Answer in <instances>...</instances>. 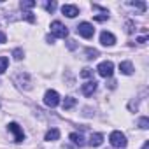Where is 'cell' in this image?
<instances>
[{
    "mask_svg": "<svg viewBox=\"0 0 149 149\" xmlns=\"http://www.w3.org/2000/svg\"><path fill=\"white\" fill-rule=\"evenodd\" d=\"M109 142L112 144V147H118V149L126 147V137H125V133H121V132H112V133L109 135Z\"/></svg>",
    "mask_w": 149,
    "mask_h": 149,
    "instance_id": "cell-1",
    "label": "cell"
},
{
    "mask_svg": "<svg viewBox=\"0 0 149 149\" xmlns=\"http://www.w3.org/2000/svg\"><path fill=\"white\" fill-rule=\"evenodd\" d=\"M51 33L54 37H58V39H65L68 35V30H67V26L61 21H53L51 23Z\"/></svg>",
    "mask_w": 149,
    "mask_h": 149,
    "instance_id": "cell-2",
    "label": "cell"
},
{
    "mask_svg": "<svg viewBox=\"0 0 149 149\" xmlns=\"http://www.w3.org/2000/svg\"><path fill=\"white\" fill-rule=\"evenodd\" d=\"M77 33H79L81 37H84V39H91V37H93V33H95V28H93V25H91V23L83 21V23L77 26Z\"/></svg>",
    "mask_w": 149,
    "mask_h": 149,
    "instance_id": "cell-3",
    "label": "cell"
},
{
    "mask_svg": "<svg viewBox=\"0 0 149 149\" xmlns=\"http://www.w3.org/2000/svg\"><path fill=\"white\" fill-rule=\"evenodd\" d=\"M44 104H46L47 107H56V105L60 104V95H58V91L47 90L46 95H44Z\"/></svg>",
    "mask_w": 149,
    "mask_h": 149,
    "instance_id": "cell-4",
    "label": "cell"
},
{
    "mask_svg": "<svg viewBox=\"0 0 149 149\" xmlns=\"http://www.w3.org/2000/svg\"><path fill=\"white\" fill-rule=\"evenodd\" d=\"M98 74L102 77H111L112 74H114V63L112 61H102L98 67H97Z\"/></svg>",
    "mask_w": 149,
    "mask_h": 149,
    "instance_id": "cell-5",
    "label": "cell"
},
{
    "mask_svg": "<svg viewBox=\"0 0 149 149\" xmlns=\"http://www.w3.org/2000/svg\"><path fill=\"white\" fill-rule=\"evenodd\" d=\"M9 132L14 135V140L16 142H23L25 140V133H23V130L19 128L18 123H9Z\"/></svg>",
    "mask_w": 149,
    "mask_h": 149,
    "instance_id": "cell-6",
    "label": "cell"
},
{
    "mask_svg": "<svg viewBox=\"0 0 149 149\" xmlns=\"http://www.w3.org/2000/svg\"><path fill=\"white\" fill-rule=\"evenodd\" d=\"M97 84H98L97 81H88V83H84V84H83V88H81V90H83V95L91 97V95L97 91Z\"/></svg>",
    "mask_w": 149,
    "mask_h": 149,
    "instance_id": "cell-7",
    "label": "cell"
},
{
    "mask_svg": "<svg viewBox=\"0 0 149 149\" xmlns=\"http://www.w3.org/2000/svg\"><path fill=\"white\" fill-rule=\"evenodd\" d=\"M61 13L67 16V18H76L77 14H79V9L76 7V6H70V4H65L63 7H61Z\"/></svg>",
    "mask_w": 149,
    "mask_h": 149,
    "instance_id": "cell-8",
    "label": "cell"
},
{
    "mask_svg": "<svg viewBox=\"0 0 149 149\" xmlns=\"http://www.w3.org/2000/svg\"><path fill=\"white\" fill-rule=\"evenodd\" d=\"M100 42H102V46H114L116 37L111 32H102L100 33Z\"/></svg>",
    "mask_w": 149,
    "mask_h": 149,
    "instance_id": "cell-9",
    "label": "cell"
},
{
    "mask_svg": "<svg viewBox=\"0 0 149 149\" xmlns=\"http://www.w3.org/2000/svg\"><path fill=\"white\" fill-rule=\"evenodd\" d=\"M119 70H121V74H125V76H132V74H133L132 61H121L119 63Z\"/></svg>",
    "mask_w": 149,
    "mask_h": 149,
    "instance_id": "cell-10",
    "label": "cell"
},
{
    "mask_svg": "<svg viewBox=\"0 0 149 149\" xmlns=\"http://www.w3.org/2000/svg\"><path fill=\"white\" fill-rule=\"evenodd\" d=\"M102 142H104V135H102V133H91V137H90V146L98 147Z\"/></svg>",
    "mask_w": 149,
    "mask_h": 149,
    "instance_id": "cell-11",
    "label": "cell"
},
{
    "mask_svg": "<svg viewBox=\"0 0 149 149\" xmlns=\"http://www.w3.org/2000/svg\"><path fill=\"white\" fill-rule=\"evenodd\" d=\"M58 139H60V130H58V128H51V130L46 132V140H47V142L58 140Z\"/></svg>",
    "mask_w": 149,
    "mask_h": 149,
    "instance_id": "cell-12",
    "label": "cell"
},
{
    "mask_svg": "<svg viewBox=\"0 0 149 149\" xmlns=\"http://www.w3.org/2000/svg\"><path fill=\"white\" fill-rule=\"evenodd\" d=\"M68 139H70L74 144H76V146H79V147H81V146H84V139H83V135H81V133H70V135H68Z\"/></svg>",
    "mask_w": 149,
    "mask_h": 149,
    "instance_id": "cell-13",
    "label": "cell"
},
{
    "mask_svg": "<svg viewBox=\"0 0 149 149\" xmlns=\"http://www.w3.org/2000/svg\"><path fill=\"white\" fill-rule=\"evenodd\" d=\"M74 105H76V98H74V97H67V98L61 102V107H63V111H68V109H72Z\"/></svg>",
    "mask_w": 149,
    "mask_h": 149,
    "instance_id": "cell-14",
    "label": "cell"
},
{
    "mask_svg": "<svg viewBox=\"0 0 149 149\" xmlns=\"http://www.w3.org/2000/svg\"><path fill=\"white\" fill-rule=\"evenodd\" d=\"M7 65H9V58L7 56H0V74H4L7 70Z\"/></svg>",
    "mask_w": 149,
    "mask_h": 149,
    "instance_id": "cell-15",
    "label": "cell"
},
{
    "mask_svg": "<svg viewBox=\"0 0 149 149\" xmlns=\"http://www.w3.org/2000/svg\"><path fill=\"white\" fill-rule=\"evenodd\" d=\"M97 56H98V51H97V49H91V47L86 49V58H88V60H95Z\"/></svg>",
    "mask_w": 149,
    "mask_h": 149,
    "instance_id": "cell-16",
    "label": "cell"
},
{
    "mask_svg": "<svg viewBox=\"0 0 149 149\" xmlns=\"http://www.w3.org/2000/svg\"><path fill=\"white\" fill-rule=\"evenodd\" d=\"M128 6L137 7L139 11H146V4H144V2H128Z\"/></svg>",
    "mask_w": 149,
    "mask_h": 149,
    "instance_id": "cell-17",
    "label": "cell"
},
{
    "mask_svg": "<svg viewBox=\"0 0 149 149\" xmlns=\"http://www.w3.org/2000/svg\"><path fill=\"white\" fill-rule=\"evenodd\" d=\"M139 126H140L142 130L149 128V119H147V118H140V119H139Z\"/></svg>",
    "mask_w": 149,
    "mask_h": 149,
    "instance_id": "cell-18",
    "label": "cell"
},
{
    "mask_svg": "<svg viewBox=\"0 0 149 149\" xmlns=\"http://www.w3.org/2000/svg\"><path fill=\"white\" fill-rule=\"evenodd\" d=\"M35 6L33 0H25V2H21V9H32Z\"/></svg>",
    "mask_w": 149,
    "mask_h": 149,
    "instance_id": "cell-19",
    "label": "cell"
},
{
    "mask_svg": "<svg viewBox=\"0 0 149 149\" xmlns=\"http://www.w3.org/2000/svg\"><path fill=\"white\" fill-rule=\"evenodd\" d=\"M13 56H14V60H18V61H19V60L23 58V49H19V47H18V49H14V51H13Z\"/></svg>",
    "mask_w": 149,
    "mask_h": 149,
    "instance_id": "cell-20",
    "label": "cell"
},
{
    "mask_svg": "<svg viewBox=\"0 0 149 149\" xmlns=\"http://www.w3.org/2000/svg\"><path fill=\"white\" fill-rule=\"evenodd\" d=\"M93 76V70L91 68H84L83 72H81V77H84V79H88V77H91Z\"/></svg>",
    "mask_w": 149,
    "mask_h": 149,
    "instance_id": "cell-21",
    "label": "cell"
},
{
    "mask_svg": "<svg viewBox=\"0 0 149 149\" xmlns=\"http://www.w3.org/2000/svg\"><path fill=\"white\" fill-rule=\"evenodd\" d=\"M44 7H46V11H47V13H53V11L56 9V2H47Z\"/></svg>",
    "mask_w": 149,
    "mask_h": 149,
    "instance_id": "cell-22",
    "label": "cell"
},
{
    "mask_svg": "<svg viewBox=\"0 0 149 149\" xmlns=\"http://www.w3.org/2000/svg\"><path fill=\"white\" fill-rule=\"evenodd\" d=\"M107 18H109L107 14H98V16H95V21H100L102 23V21H107Z\"/></svg>",
    "mask_w": 149,
    "mask_h": 149,
    "instance_id": "cell-23",
    "label": "cell"
},
{
    "mask_svg": "<svg viewBox=\"0 0 149 149\" xmlns=\"http://www.w3.org/2000/svg\"><path fill=\"white\" fill-rule=\"evenodd\" d=\"M132 26H133V23H132V21H128V23H126V32H128V33H132V32H133V28H132Z\"/></svg>",
    "mask_w": 149,
    "mask_h": 149,
    "instance_id": "cell-24",
    "label": "cell"
},
{
    "mask_svg": "<svg viewBox=\"0 0 149 149\" xmlns=\"http://www.w3.org/2000/svg\"><path fill=\"white\" fill-rule=\"evenodd\" d=\"M4 42H6V33L0 32V44H4Z\"/></svg>",
    "mask_w": 149,
    "mask_h": 149,
    "instance_id": "cell-25",
    "label": "cell"
},
{
    "mask_svg": "<svg viewBox=\"0 0 149 149\" xmlns=\"http://www.w3.org/2000/svg\"><path fill=\"white\" fill-rule=\"evenodd\" d=\"M67 46H68L70 49H74V47H76V44H74V40H68V42H67Z\"/></svg>",
    "mask_w": 149,
    "mask_h": 149,
    "instance_id": "cell-26",
    "label": "cell"
},
{
    "mask_svg": "<svg viewBox=\"0 0 149 149\" xmlns=\"http://www.w3.org/2000/svg\"><path fill=\"white\" fill-rule=\"evenodd\" d=\"M146 40H147V37H139V42H140V44H144Z\"/></svg>",
    "mask_w": 149,
    "mask_h": 149,
    "instance_id": "cell-27",
    "label": "cell"
},
{
    "mask_svg": "<svg viewBox=\"0 0 149 149\" xmlns=\"http://www.w3.org/2000/svg\"><path fill=\"white\" fill-rule=\"evenodd\" d=\"M142 149H149V142H144V146H142Z\"/></svg>",
    "mask_w": 149,
    "mask_h": 149,
    "instance_id": "cell-28",
    "label": "cell"
}]
</instances>
